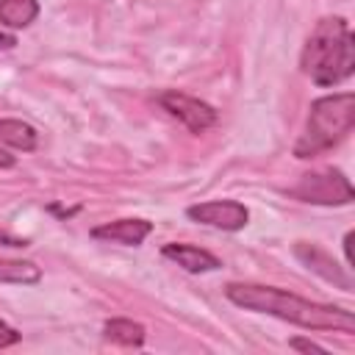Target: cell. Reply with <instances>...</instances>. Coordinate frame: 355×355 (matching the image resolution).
Masks as SVG:
<instances>
[{"label":"cell","mask_w":355,"mask_h":355,"mask_svg":"<svg viewBox=\"0 0 355 355\" xmlns=\"http://www.w3.org/2000/svg\"><path fill=\"white\" fill-rule=\"evenodd\" d=\"M225 297L255 313H269L275 319H283L288 324L305 327V330H336V333H355V316L347 308L311 302L300 294L275 288V286H258V283H227Z\"/></svg>","instance_id":"cell-1"},{"label":"cell","mask_w":355,"mask_h":355,"mask_svg":"<svg viewBox=\"0 0 355 355\" xmlns=\"http://www.w3.org/2000/svg\"><path fill=\"white\" fill-rule=\"evenodd\" d=\"M302 72L316 86H336L355 69V39L344 17H324L305 39L300 55Z\"/></svg>","instance_id":"cell-2"},{"label":"cell","mask_w":355,"mask_h":355,"mask_svg":"<svg viewBox=\"0 0 355 355\" xmlns=\"http://www.w3.org/2000/svg\"><path fill=\"white\" fill-rule=\"evenodd\" d=\"M355 125V94L352 92H338L327 94L311 103L305 133L294 144L297 158H313L330 147H336Z\"/></svg>","instance_id":"cell-3"},{"label":"cell","mask_w":355,"mask_h":355,"mask_svg":"<svg viewBox=\"0 0 355 355\" xmlns=\"http://www.w3.org/2000/svg\"><path fill=\"white\" fill-rule=\"evenodd\" d=\"M291 194L313 205H347L352 202V183L341 169H316L302 175Z\"/></svg>","instance_id":"cell-4"},{"label":"cell","mask_w":355,"mask_h":355,"mask_svg":"<svg viewBox=\"0 0 355 355\" xmlns=\"http://www.w3.org/2000/svg\"><path fill=\"white\" fill-rule=\"evenodd\" d=\"M155 100L161 103L164 111H169L175 119H180L191 133H202V130H208L211 125H216V111H214V105L202 103L200 97H191V94L178 92V89H166V92H158Z\"/></svg>","instance_id":"cell-5"},{"label":"cell","mask_w":355,"mask_h":355,"mask_svg":"<svg viewBox=\"0 0 355 355\" xmlns=\"http://www.w3.org/2000/svg\"><path fill=\"white\" fill-rule=\"evenodd\" d=\"M186 216L208 225V227H219V230H241L250 219V211L244 202L239 200H208V202H197L186 208Z\"/></svg>","instance_id":"cell-6"},{"label":"cell","mask_w":355,"mask_h":355,"mask_svg":"<svg viewBox=\"0 0 355 355\" xmlns=\"http://www.w3.org/2000/svg\"><path fill=\"white\" fill-rule=\"evenodd\" d=\"M161 255L169 258V261H175L180 269H186V272H191V275L214 272V269L222 266V261H219L214 252H208V250H202V247H194V244H180V241L164 244V247H161Z\"/></svg>","instance_id":"cell-7"},{"label":"cell","mask_w":355,"mask_h":355,"mask_svg":"<svg viewBox=\"0 0 355 355\" xmlns=\"http://www.w3.org/2000/svg\"><path fill=\"white\" fill-rule=\"evenodd\" d=\"M153 230V222L147 219H116V222H105L92 227L94 239L103 241H114V244H125V247H139Z\"/></svg>","instance_id":"cell-8"},{"label":"cell","mask_w":355,"mask_h":355,"mask_svg":"<svg viewBox=\"0 0 355 355\" xmlns=\"http://www.w3.org/2000/svg\"><path fill=\"white\" fill-rule=\"evenodd\" d=\"M294 252H297V258H300L311 272L322 275L327 283L341 286L344 291H349V288H352L349 275H347V272H341V269H338V263H336L324 250H319L316 244H297V247H294Z\"/></svg>","instance_id":"cell-9"},{"label":"cell","mask_w":355,"mask_h":355,"mask_svg":"<svg viewBox=\"0 0 355 355\" xmlns=\"http://www.w3.org/2000/svg\"><path fill=\"white\" fill-rule=\"evenodd\" d=\"M0 144L19 150V153H31L39 144V133L33 125L22 119H0Z\"/></svg>","instance_id":"cell-10"},{"label":"cell","mask_w":355,"mask_h":355,"mask_svg":"<svg viewBox=\"0 0 355 355\" xmlns=\"http://www.w3.org/2000/svg\"><path fill=\"white\" fill-rule=\"evenodd\" d=\"M39 17L36 0H0V25L6 28H28Z\"/></svg>","instance_id":"cell-11"},{"label":"cell","mask_w":355,"mask_h":355,"mask_svg":"<svg viewBox=\"0 0 355 355\" xmlns=\"http://www.w3.org/2000/svg\"><path fill=\"white\" fill-rule=\"evenodd\" d=\"M103 333L108 341L122 344V347H141L144 344V324L133 319H108L103 324Z\"/></svg>","instance_id":"cell-12"},{"label":"cell","mask_w":355,"mask_h":355,"mask_svg":"<svg viewBox=\"0 0 355 355\" xmlns=\"http://www.w3.org/2000/svg\"><path fill=\"white\" fill-rule=\"evenodd\" d=\"M39 280H42V269L33 261H8V258H0V283L33 286Z\"/></svg>","instance_id":"cell-13"},{"label":"cell","mask_w":355,"mask_h":355,"mask_svg":"<svg viewBox=\"0 0 355 355\" xmlns=\"http://www.w3.org/2000/svg\"><path fill=\"white\" fill-rule=\"evenodd\" d=\"M19 338H22V333H19L17 327H11V324L0 322V349H3V347H11V344H17Z\"/></svg>","instance_id":"cell-14"},{"label":"cell","mask_w":355,"mask_h":355,"mask_svg":"<svg viewBox=\"0 0 355 355\" xmlns=\"http://www.w3.org/2000/svg\"><path fill=\"white\" fill-rule=\"evenodd\" d=\"M288 347H291V349H302V352H324V347H319V344H313V341H308V338H291Z\"/></svg>","instance_id":"cell-15"},{"label":"cell","mask_w":355,"mask_h":355,"mask_svg":"<svg viewBox=\"0 0 355 355\" xmlns=\"http://www.w3.org/2000/svg\"><path fill=\"white\" fill-rule=\"evenodd\" d=\"M17 44V36H11V33H3L0 31V50H11Z\"/></svg>","instance_id":"cell-16"},{"label":"cell","mask_w":355,"mask_h":355,"mask_svg":"<svg viewBox=\"0 0 355 355\" xmlns=\"http://www.w3.org/2000/svg\"><path fill=\"white\" fill-rule=\"evenodd\" d=\"M14 164H17V158H14V155H8V153L0 147V169H11Z\"/></svg>","instance_id":"cell-17"},{"label":"cell","mask_w":355,"mask_h":355,"mask_svg":"<svg viewBox=\"0 0 355 355\" xmlns=\"http://www.w3.org/2000/svg\"><path fill=\"white\" fill-rule=\"evenodd\" d=\"M344 255H347V263H352V233L344 236Z\"/></svg>","instance_id":"cell-18"},{"label":"cell","mask_w":355,"mask_h":355,"mask_svg":"<svg viewBox=\"0 0 355 355\" xmlns=\"http://www.w3.org/2000/svg\"><path fill=\"white\" fill-rule=\"evenodd\" d=\"M0 241H8V247H25L22 239H11V236H6V233H0Z\"/></svg>","instance_id":"cell-19"}]
</instances>
